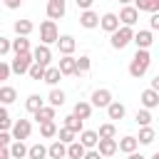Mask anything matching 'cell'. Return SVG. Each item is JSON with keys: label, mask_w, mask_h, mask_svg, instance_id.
<instances>
[{"label": "cell", "mask_w": 159, "mask_h": 159, "mask_svg": "<svg viewBox=\"0 0 159 159\" xmlns=\"http://www.w3.org/2000/svg\"><path fill=\"white\" fill-rule=\"evenodd\" d=\"M149 62H152V55H149V50H137L134 52V57H132V62H129V75L132 77H144V72L149 70Z\"/></svg>", "instance_id": "cell-1"}, {"label": "cell", "mask_w": 159, "mask_h": 159, "mask_svg": "<svg viewBox=\"0 0 159 159\" xmlns=\"http://www.w3.org/2000/svg\"><path fill=\"white\" fill-rule=\"evenodd\" d=\"M134 35H137V32H134L132 27L122 25V27H119L117 32H112L109 42H112V47H114V50H124V47H127L129 42H134Z\"/></svg>", "instance_id": "cell-2"}, {"label": "cell", "mask_w": 159, "mask_h": 159, "mask_svg": "<svg viewBox=\"0 0 159 159\" xmlns=\"http://www.w3.org/2000/svg\"><path fill=\"white\" fill-rule=\"evenodd\" d=\"M62 35L57 32V25H55V20H45L42 25H40V40H42V45H57V40H60Z\"/></svg>", "instance_id": "cell-3"}, {"label": "cell", "mask_w": 159, "mask_h": 159, "mask_svg": "<svg viewBox=\"0 0 159 159\" xmlns=\"http://www.w3.org/2000/svg\"><path fill=\"white\" fill-rule=\"evenodd\" d=\"M10 65H12V72H15V75H27V72H30V67L35 65V55H32V52L15 55V60H12Z\"/></svg>", "instance_id": "cell-4"}, {"label": "cell", "mask_w": 159, "mask_h": 159, "mask_svg": "<svg viewBox=\"0 0 159 159\" xmlns=\"http://www.w3.org/2000/svg\"><path fill=\"white\" fill-rule=\"evenodd\" d=\"M30 132H32L30 119H17V122L12 124V139H15V142H25V139L30 137Z\"/></svg>", "instance_id": "cell-5"}, {"label": "cell", "mask_w": 159, "mask_h": 159, "mask_svg": "<svg viewBox=\"0 0 159 159\" xmlns=\"http://www.w3.org/2000/svg\"><path fill=\"white\" fill-rule=\"evenodd\" d=\"M112 102H114V99H112V92H109V89L102 87V89H94V92H92V107H104V109H107Z\"/></svg>", "instance_id": "cell-6"}, {"label": "cell", "mask_w": 159, "mask_h": 159, "mask_svg": "<svg viewBox=\"0 0 159 159\" xmlns=\"http://www.w3.org/2000/svg\"><path fill=\"white\" fill-rule=\"evenodd\" d=\"M119 20H122V25L132 27V25L139 20V10H137L134 5H124V7L119 10Z\"/></svg>", "instance_id": "cell-7"}, {"label": "cell", "mask_w": 159, "mask_h": 159, "mask_svg": "<svg viewBox=\"0 0 159 159\" xmlns=\"http://www.w3.org/2000/svg\"><path fill=\"white\" fill-rule=\"evenodd\" d=\"M119 22H122V20H119V15H114V12H104V15H102L99 27H102L104 32H109V35H112V32H117V30H119Z\"/></svg>", "instance_id": "cell-8"}, {"label": "cell", "mask_w": 159, "mask_h": 159, "mask_svg": "<svg viewBox=\"0 0 159 159\" xmlns=\"http://www.w3.org/2000/svg\"><path fill=\"white\" fill-rule=\"evenodd\" d=\"M139 102H142L144 109H154V107H159V92H154V89L149 87V89H144V92L139 94Z\"/></svg>", "instance_id": "cell-9"}, {"label": "cell", "mask_w": 159, "mask_h": 159, "mask_svg": "<svg viewBox=\"0 0 159 159\" xmlns=\"http://www.w3.org/2000/svg\"><path fill=\"white\" fill-rule=\"evenodd\" d=\"M35 62H40V65H45V67H50V62H52V52H50V45H37L35 47Z\"/></svg>", "instance_id": "cell-10"}, {"label": "cell", "mask_w": 159, "mask_h": 159, "mask_svg": "<svg viewBox=\"0 0 159 159\" xmlns=\"http://www.w3.org/2000/svg\"><path fill=\"white\" fill-rule=\"evenodd\" d=\"M60 72L65 75V77H70V75H77V57H72V55H65L62 60H60Z\"/></svg>", "instance_id": "cell-11"}, {"label": "cell", "mask_w": 159, "mask_h": 159, "mask_svg": "<svg viewBox=\"0 0 159 159\" xmlns=\"http://www.w3.org/2000/svg\"><path fill=\"white\" fill-rule=\"evenodd\" d=\"M47 17L50 20L65 17V0H47Z\"/></svg>", "instance_id": "cell-12"}, {"label": "cell", "mask_w": 159, "mask_h": 159, "mask_svg": "<svg viewBox=\"0 0 159 159\" xmlns=\"http://www.w3.org/2000/svg\"><path fill=\"white\" fill-rule=\"evenodd\" d=\"M99 22H102V17H99V15L94 12V10H84V12L80 15V25H82V27H87V30L97 27Z\"/></svg>", "instance_id": "cell-13"}, {"label": "cell", "mask_w": 159, "mask_h": 159, "mask_svg": "<svg viewBox=\"0 0 159 159\" xmlns=\"http://www.w3.org/2000/svg\"><path fill=\"white\" fill-rule=\"evenodd\" d=\"M152 42H154L152 30H139V32L134 35V45H137V50H149Z\"/></svg>", "instance_id": "cell-14"}, {"label": "cell", "mask_w": 159, "mask_h": 159, "mask_svg": "<svg viewBox=\"0 0 159 159\" xmlns=\"http://www.w3.org/2000/svg\"><path fill=\"white\" fill-rule=\"evenodd\" d=\"M75 47H77V42H75V37H72V35H62V37L57 40V50L62 52V57H65V55H72V52H75Z\"/></svg>", "instance_id": "cell-15"}, {"label": "cell", "mask_w": 159, "mask_h": 159, "mask_svg": "<svg viewBox=\"0 0 159 159\" xmlns=\"http://www.w3.org/2000/svg\"><path fill=\"white\" fill-rule=\"evenodd\" d=\"M97 149H99V154H102V157H112V154H117L119 142H117V139H99Z\"/></svg>", "instance_id": "cell-16"}, {"label": "cell", "mask_w": 159, "mask_h": 159, "mask_svg": "<svg viewBox=\"0 0 159 159\" xmlns=\"http://www.w3.org/2000/svg\"><path fill=\"white\" fill-rule=\"evenodd\" d=\"M137 147H139V139L132 137V134H127V137L119 139V152H124V154H134Z\"/></svg>", "instance_id": "cell-17"}, {"label": "cell", "mask_w": 159, "mask_h": 159, "mask_svg": "<svg viewBox=\"0 0 159 159\" xmlns=\"http://www.w3.org/2000/svg\"><path fill=\"white\" fill-rule=\"evenodd\" d=\"M80 142H82L87 149H97V144H99V134L92 132V129H84V132L80 134Z\"/></svg>", "instance_id": "cell-18"}, {"label": "cell", "mask_w": 159, "mask_h": 159, "mask_svg": "<svg viewBox=\"0 0 159 159\" xmlns=\"http://www.w3.org/2000/svg\"><path fill=\"white\" fill-rule=\"evenodd\" d=\"M87 152H89V149H87L82 142H72V144L67 147V159H84Z\"/></svg>", "instance_id": "cell-19"}, {"label": "cell", "mask_w": 159, "mask_h": 159, "mask_svg": "<svg viewBox=\"0 0 159 159\" xmlns=\"http://www.w3.org/2000/svg\"><path fill=\"white\" fill-rule=\"evenodd\" d=\"M47 149H50V157H52V159H65V157H67V144L60 142V139H55Z\"/></svg>", "instance_id": "cell-20"}, {"label": "cell", "mask_w": 159, "mask_h": 159, "mask_svg": "<svg viewBox=\"0 0 159 159\" xmlns=\"http://www.w3.org/2000/svg\"><path fill=\"white\" fill-rule=\"evenodd\" d=\"M134 7L139 12H159V0H134Z\"/></svg>", "instance_id": "cell-21"}, {"label": "cell", "mask_w": 159, "mask_h": 159, "mask_svg": "<svg viewBox=\"0 0 159 159\" xmlns=\"http://www.w3.org/2000/svg\"><path fill=\"white\" fill-rule=\"evenodd\" d=\"M17 99V92H15V87H10V84H2L0 87V102L7 107V104H12Z\"/></svg>", "instance_id": "cell-22"}, {"label": "cell", "mask_w": 159, "mask_h": 159, "mask_svg": "<svg viewBox=\"0 0 159 159\" xmlns=\"http://www.w3.org/2000/svg\"><path fill=\"white\" fill-rule=\"evenodd\" d=\"M55 109H57V107H52V104H47V107H42L40 112H35L32 117H35V119H37L40 124H42V122H55Z\"/></svg>", "instance_id": "cell-23"}, {"label": "cell", "mask_w": 159, "mask_h": 159, "mask_svg": "<svg viewBox=\"0 0 159 159\" xmlns=\"http://www.w3.org/2000/svg\"><path fill=\"white\" fill-rule=\"evenodd\" d=\"M45 104H42V97L40 94H30L27 99H25V109L30 112V114H35V112H40Z\"/></svg>", "instance_id": "cell-24"}, {"label": "cell", "mask_w": 159, "mask_h": 159, "mask_svg": "<svg viewBox=\"0 0 159 159\" xmlns=\"http://www.w3.org/2000/svg\"><path fill=\"white\" fill-rule=\"evenodd\" d=\"M62 77H65V75L60 72V67H47V72H45V80H42V82H47L50 87H55Z\"/></svg>", "instance_id": "cell-25"}, {"label": "cell", "mask_w": 159, "mask_h": 159, "mask_svg": "<svg viewBox=\"0 0 159 159\" xmlns=\"http://www.w3.org/2000/svg\"><path fill=\"white\" fill-rule=\"evenodd\" d=\"M72 114H77L80 119H89V114H92V102H82V99H80V102L75 104V112H72Z\"/></svg>", "instance_id": "cell-26"}, {"label": "cell", "mask_w": 159, "mask_h": 159, "mask_svg": "<svg viewBox=\"0 0 159 159\" xmlns=\"http://www.w3.org/2000/svg\"><path fill=\"white\" fill-rule=\"evenodd\" d=\"M107 114H109V119H122V117L127 114V107H124L122 102H112V104L107 107Z\"/></svg>", "instance_id": "cell-27"}, {"label": "cell", "mask_w": 159, "mask_h": 159, "mask_svg": "<svg viewBox=\"0 0 159 159\" xmlns=\"http://www.w3.org/2000/svg\"><path fill=\"white\" fill-rule=\"evenodd\" d=\"M82 122H84V119H80L77 114H67V117H65V127L72 129V132H77V134L84 132V129H82Z\"/></svg>", "instance_id": "cell-28"}, {"label": "cell", "mask_w": 159, "mask_h": 159, "mask_svg": "<svg viewBox=\"0 0 159 159\" xmlns=\"http://www.w3.org/2000/svg\"><path fill=\"white\" fill-rule=\"evenodd\" d=\"M32 30H35V25H32L30 20H17V22H15V32H17V37H27Z\"/></svg>", "instance_id": "cell-29"}, {"label": "cell", "mask_w": 159, "mask_h": 159, "mask_svg": "<svg viewBox=\"0 0 159 159\" xmlns=\"http://www.w3.org/2000/svg\"><path fill=\"white\" fill-rule=\"evenodd\" d=\"M57 132H60V129H57V124H55V122H42V124H40V134H42L45 139L57 137Z\"/></svg>", "instance_id": "cell-30"}, {"label": "cell", "mask_w": 159, "mask_h": 159, "mask_svg": "<svg viewBox=\"0 0 159 159\" xmlns=\"http://www.w3.org/2000/svg\"><path fill=\"white\" fill-rule=\"evenodd\" d=\"M97 134H99V139H114V137H117V127H114L112 122H107V124H102V127L97 129Z\"/></svg>", "instance_id": "cell-31"}, {"label": "cell", "mask_w": 159, "mask_h": 159, "mask_svg": "<svg viewBox=\"0 0 159 159\" xmlns=\"http://www.w3.org/2000/svg\"><path fill=\"white\" fill-rule=\"evenodd\" d=\"M10 152H12V159H22L30 154V147H25V142H12Z\"/></svg>", "instance_id": "cell-32"}, {"label": "cell", "mask_w": 159, "mask_h": 159, "mask_svg": "<svg viewBox=\"0 0 159 159\" xmlns=\"http://www.w3.org/2000/svg\"><path fill=\"white\" fill-rule=\"evenodd\" d=\"M45 157H50V149H47V147H42V144H32V147H30L27 159H45Z\"/></svg>", "instance_id": "cell-33"}, {"label": "cell", "mask_w": 159, "mask_h": 159, "mask_svg": "<svg viewBox=\"0 0 159 159\" xmlns=\"http://www.w3.org/2000/svg\"><path fill=\"white\" fill-rule=\"evenodd\" d=\"M12 52H15V55L30 52V40H27V37H17V40H12Z\"/></svg>", "instance_id": "cell-34"}, {"label": "cell", "mask_w": 159, "mask_h": 159, "mask_svg": "<svg viewBox=\"0 0 159 159\" xmlns=\"http://www.w3.org/2000/svg\"><path fill=\"white\" fill-rule=\"evenodd\" d=\"M47 102H50L52 107H62V104H65V92H62V89H52V92L47 94Z\"/></svg>", "instance_id": "cell-35"}, {"label": "cell", "mask_w": 159, "mask_h": 159, "mask_svg": "<svg viewBox=\"0 0 159 159\" xmlns=\"http://www.w3.org/2000/svg\"><path fill=\"white\" fill-rule=\"evenodd\" d=\"M75 137H77V132H72V129H67V127H62V129L57 132V139H60V142H65L67 147H70L72 142H77Z\"/></svg>", "instance_id": "cell-36"}, {"label": "cell", "mask_w": 159, "mask_h": 159, "mask_svg": "<svg viewBox=\"0 0 159 159\" xmlns=\"http://www.w3.org/2000/svg\"><path fill=\"white\" fill-rule=\"evenodd\" d=\"M154 137H157V134H154V129H152V127H142L137 139H139V144H152V142H154Z\"/></svg>", "instance_id": "cell-37"}, {"label": "cell", "mask_w": 159, "mask_h": 159, "mask_svg": "<svg viewBox=\"0 0 159 159\" xmlns=\"http://www.w3.org/2000/svg\"><path fill=\"white\" fill-rule=\"evenodd\" d=\"M45 72H47V67L45 65H40V62H35L32 67H30V80H45Z\"/></svg>", "instance_id": "cell-38"}, {"label": "cell", "mask_w": 159, "mask_h": 159, "mask_svg": "<svg viewBox=\"0 0 159 159\" xmlns=\"http://www.w3.org/2000/svg\"><path fill=\"white\" fill-rule=\"evenodd\" d=\"M134 119H137L139 127H149V124H152V114H149V109H137Z\"/></svg>", "instance_id": "cell-39"}, {"label": "cell", "mask_w": 159, "mask_h": 159, "mask_svg": "<svg viewBox=\"0 0 159 159\" xmlns=\"http://www.w3.org/2000/svg\"><path fill=\"white\" fill-rule=\"evenodd\" d=\"M87 72H89V57L82 55V57L77 60V75H75V77H82V75H87Z\"/></svg>", "instance_id": "cell-40"}, {"label": "cell", "mask_w": 159, "mask_h": 159, "mask_svg": "<svg viewBox=\"0 0 159 159\" xmlns=\"http://www.w3.org/2000/svg\"><path fill=\"white\" fill-rule=\"evenodd\" d=\"M10 127H12V119H10V114H7V107H0V129L7 132Z\"/></svg>", "instance_id": "cell-41"}, {"label": "cell", "mask_w": 159, "mask_h": 159, "mask_svg": "<svg viewBox=\"0 0 159 159\" xmlns=\"http://www.w3.org/2000/svg\"><path fill=\"white\" fill-rule=\"evenodd\" d=\"M12 50V40H7V37H0V55H7Z\"/></svg>", "instance_id": "cell-42"}, {"label": "cell", "mask_w": 159, "mask_h": 159, "mask_svg": "<svg viewBox=\"0 0 159 159\" xmlns=\"http://www.w3.org/2000/svg\"><path fill=\"white\" fill-rule=\"evenodd\" d=\"M10 72H12V65L10 62H0V80H7Z\"/></svg>", "instance_id": "cell-43"}, {"label": "cell", "mask_w": 159, "mask_h": 159, "mask_svg": "<svg viewBox=\"0 0 159 159\" xmlns=\"http://www.w3.org/2000/svg\"><path fill=\"white\" fill-rule=\"evenodd\" d=\"M10 142H12V134L10 132H0V147H10Z\"/></svg>", "instance_id": "cell-44"}, {"label": "cell", "mask_w": 159, "mask_h": 159, "mask_svg": "<svg viewBox=\"0 0 159 159\" xmlns=\"http://www.w3.org/2000/svg\"><path fill=\"white\" fill-rule=\"evenodd\" d=\"M75 2H77V7L84 12V10H89V7H92V2H94V0H75Z\"/></svg>", "instance_id": "cell-45"}, {"label": "cell", "mask_w": 159, "mask_h": 159, "mask_svg": "<svg viewBox=\"0 0 159 159\" xmlns=\"http://www.w3.org/2000/svg\"><path fill=\"white\" fill-rule=\"evenodd\" d=\"M149 27H152V30H159V12H154V15L149 17Z\"/></svg>", "instance_id": "cell-46"}, {"label": "cell", "mask_w": 159, "mask_h": 159, "mask_svg": "<svg viewBox=\"0 0 159 159\" xmlns=\"http://www.w3.org/2000/svg\"><path fill=\"white\" fill-rule=\"evenodd\" d=\"M84 159H102V154H99V149H89L84 154Z\"/></svg>", "instance_id": "cell-47"}, {"label": "cell", "mask_w": 159, "mask_h": 159, "mask_svg": "<svg viewBox=\"0 0 159 159\" xmlns=\"http://www.w3.org/2000/svg\"><path fill=\"white\" fill-rule=\"evenodd\" d=\"M10 157H12L10 147H0V159H10Z\"/></svg>", "instance_id": "cell-48"}, {"label": "cell", "mask_w": 159, "mask_h": 159, "mask_svg": "<svg viewBox=\"0 0 159 159\" xmlns=\"http://www.w3.org/2000/svg\"><path fill=\"white\" fill-rule=\"evenodd\" d=\"M5 5H7L10 10H17V7L22 5V0H5Z\"/></svg>", "instance_id": "cell-49"}, {"label": "cell", "mask_w": 159, "mask_h": 159, "mask_svg": "<svg viewBox=\"0 0 159 159\" xmlns=\"http://www.w3.org/2000/svg\"><path fill=\"white\" fill-rule=\"evenodd\" d=\"M152 89H154V92H159V75L152 80Z\"/></svg>", "instance_id": "cell-50"}, {"label": "cell", "mask_w": 159, "mask_h": 159, "mask_svg": "<svg viewBox=\"0 0 159 159\" xmlns=\"http://www.w3.org/2000/svg\"><path fill=\"white\" fill-rule=\"evenodd\" d=\"M127 159H147V157H144V154H137V152H134V154H127Z\"/></svg>", "instance_id": "cell-51"}, {"label": "cell", "mask_w": 159, "mask_h": 159, "mask_svg": "<svg viewBox=\"0 0 159 159\" xmlns=\"http://www.w3.org/2000/svg\"><path fill=\"white\" fill-rule=\"evenodd\" d=\"M117 2H122V5H129V2H132V0H117Z\"/></svg>", "instance_id": "cell-52"}, {"label": "cell", "mask_w": 159, "mask_h": 159, "mask_svg": "<svg viewBox=\"0 0 159 159\" xmlns=\"http://www.w3.org/2000/svg\"><path fill=\"white\" fill-rule=\"evenodd\" d=\"M152 159H159V152H154V154H152Z\"/></svg>", "instance_id": "cell-53"}]
</instances>
